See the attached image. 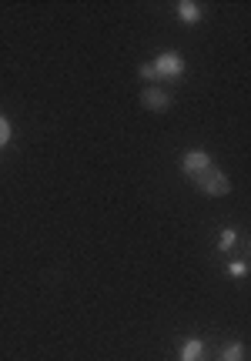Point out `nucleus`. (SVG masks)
<instances>
[{
    "label": "nucleus",
    "instance_id": "nucleus-1",
    "mask_svg": "<svg viewBox=\"0 0 251 361\" xmlns=\"http://www.w3.org/2000/svg\"><path fill=\"white\" fill-rule=\"evenodd\" d=\"M191 184H195L201 194H208V197H225V194H231V180H228V174L225 171H218L214 164L204 171V174L191 178Z\"/></svg>",
    "mask_w": 251,
    "mask_h": 361
},
{
    "label": "nucleus",
    "instance_id": "nucleus-2",
    "mask_svg": "<svg viewBox=\"0 0 251 361\" xmlns=\"http://www.w3.org/2000/svg\"><path fill=\"white\" fill-rule=\"evenodd\" d=\"M151 67H154V74H158L161 80H178V78H185V57H181L178 51L158 54V61H151Z\"/></svg>",
    "mask_w": 251,
    "mask_h": 361
},
{
    "label": "nucleus",
    "instance_id": "nucleus-3",
    "mask_svg": "<svg viewBox=\"0 0 251 361\" xmlns=\"http://www.w3.org/2000/svg\"><path fill=\"white\" fill-rule=\"evenodd\" d=\"M208 168H212V154L201 151V147H195V151H188V154L181 157V171H185L188 178H198V174H204Z\"/></svg>",
    "mask_w": 251,
    "mask_h": 361
},
{
    "label": "nucleus",
    "instance_id": "nucleus-4",
    "mask_svg": "<svg viewBox=\"0 0 251 361\" xmlns=\"http://www.w3.org/2000/svg\"><path fill=\"white\" fill-rule=\"evenodd\" d=\"M141 104H145L147 111H154V114H164V111H171L174 97L164 87H147L145 94H141Z\"/></svg>",
    "mask_w": 251,
    "mask_h": 361
},
{
    "label": "nucleus",
    "instance_id": "nucleus-5",
    "mask_svg": "<svg viewBox=\"0 0 251 361\" xmlns=\"http://www.w3.org/2000/svg\"><path fill=\"white\" fill-rule=\"evenodd\" d=\"M174 11H178V20H181V24H188V27L201 24V17H204V13H201V7L195 4V0H181V4H178Z\"/></svg>",
    "mask_w": 251,
    "mask_h": 361
},
{
    "label": "nucleus",
    "instance_id": "nucleus-6",
    "mask_svg": "<svg viewBox=\"0 0 251 361\" xmlns=\"http://www.w3.org/2000/svg\"><path fill=\"white\" fill-rule=\"evenodd\" d=\"M178 361H204V345H201L198 338H188L185 345H181V358Z\"/></svg>",
    "mask_w": 251,
    "mask_h": 361
},
{
    "label": "nucleus",
    "instance_id": "nucleus-7",
    "mask_svg": "<svg viewBox=\"0 0 251 361\" xmlns=\"http://www.w3.org/2000/svg\"><path fill=\"white\" fill-rule=\"evenodd\" d=\"M235 245H238V231H235V228H225V231L218 234V251H221V255H228Z\"/></svg>",
    "mask_w": 251,
    "mask_h": 361
},
{
    "label": "nucleus",
    "instance_id": "nucleus-8",
    "mask_svg": "<svg viewBox=\"0 0 251 361\" xmlns=\"http://www.w3.org/2000/svg\"><path fill=\"white\" fill-rule=\"evenodd\" d=\"M221 361H245V345L241 341H231L221 348Z\"/></svg>",
    "mask_w": 251,
    "mask_h": 361
},
{
    "label": "nucleus",
    "instance_id": "nucleus-9",
    "mask_svg": "<svg viewBox=\"0 0 251 361\" xmlns=\"http://www.w3.org/2000/svg\"><path fill=\"white\" fill-rule=\"evenodd\" d=\"M11 137H13V128H11V121L0 114V147H7L11 144Z\"/></svg>",
    "mask_w": 251,
    "mask_h": 361
},
{
    "label": "nucleus",
    "instance_id": "nucleus-10",
    "mask_svg": "<svg viewBox=\"0 0 251 361\" xmlns=\"http://www.w3.org/2000/svg\"><path fill=\"white\" fill-rule=\"evenodd\" d=\"M228 274H231V278H245V274H248V264H245V261H231V264H228Z\"/></svg>",
    "mask_w": 251,
    "mask_h": 361
},
{
    "label": "nucleus",
    "instance_id": "nucleus-11",
    "mask_svg": "<svg viewBox=\"0 0 251 361\" xmlns=\"http://www.w3.org/2000/svg\"><path fill=\"white\" fill-rule=\"evenodd\" d=\"M137 78H141V80H158V74H154V67H151V64H141V67H137Z\"/></svg>",
    "mask_w": 251,
    "mask_h": 361
}]
</instances>
